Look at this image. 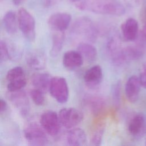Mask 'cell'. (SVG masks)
<instances>
[{
    "label": "cell",
    "instance_id": "1",
    "mask_svg": "<svg viewBox=\"0 0 146 146\" xmlns=\"http://www.w3.org/2000/svg\"><path fill=\"white\" fill-rule=\"evenodd\" d=\"M76 7L81 10L104 15L120 16L125 12L124 6L118 0H83Z\"/></svg>",
    "mask_w": 146,
    "mask_h": 146
},
{
    "label": "cell",
    "instance_id": "2",
    "mask_svg": "<svg viewBox=\"0 0 146 146\" xmlns=\"http://www.w3.org/2000/svg\"><path fill=\"white\" fill-rule=\"evenodd\" d=\"M71 31L72 34L91 42L95 41L98 34V30L94 23L86 17L78 18L74 22Z\"/></svg>",
    "mask_w": 146,
    "mask_h": 146
},
{
    "label": "cell",
    "instance_id": "3",
    "mask_svg": "<svg viewBox=\"0 0 146 146\" xmlns=\"http://www.w3.org/2000/svg\"><path fill=\"white\" fill-rule=\"evenodd\" d=\"M18 22L20 30L30 41L35 38V21L33 15L25 8L21 7L18 13Z\"/></svg>",
    "mask_w": 146,
    "mask_h": 146
},
{
    "label": "cell",
    "instance_id": "4",
    "mask_svg": "<svg viewBox=\"0 0 146 146\" xmlns=\"http://www.w3.org/2000/svg\"><path fill=\"white\" fill-rule=\"evenodd\" d=\"M48 90L52 97L58 103H64L67 101L69 91L67 81L63 77L52 78Z\"/></svg>",
    "mask_w": 146,
    "mask_h": 146
},
{
    "label": "cell",
    "instance_id": "5",
    "mask_svg": "<svg viewBox=\"0 0 146 146\" xmlns=\"http://www.w3.org/2000/svg\"><path fill=\"white\" fill-rule=\"evenodd\" d=\"M44 129L35 123H31L24 129V136L31 145H44L48 143V138Z\"/></svg>",
    "mask_w": 146,
    "mask_h": 146
},
{
    "label": "cell",
    "instance_id": "6",
    "mask_svg": "<svg viewBox=\"0 0 146 146\" xmlns=\"http://www.w3.org/2000/svg\"><path fill=\"white\" fill-rule=\"evenodd\" d=\"M59 117L61 124L66 128L76 127L83 119V113L73 107L62 108L59 112Z\"/></svg>",
    "mask_w": 146,
    "mask_h": 146
},
{
    "label": "cell",
    "instance_id": "7",
    "mask_svg": "<svg viewBox=\"0 0 146 146\" xmlns=\"http://www.w3.org/2000/svg\"><path fill=\"white\" fill-rule=\"evenodd\" d=\"M40 123L46 132L51 135H56L60 129V121L58 115L53 111L43 112L40 118Z\"/></svg>",
    "mask_w": 146,
    "mask_h": 146
},
{
    "label": "cell",
    "instance_id": "8",
    "mask_svg": "<svg viewBox=\"0 0 146 146\" xmlns=\"http://www.w3.org/2000/svg\"><path fill=\"white\" fill-rule=\"evenodd\" d=\"M128 131L135 139L142 137L146 133V115L142 113L136 114L128 124Z\"/></svg>",
    "mask_w": 146,
    "mask_h": 146
},
{
    "label": "cell",
    "instance_id": "9",
    "mask_svg": "<svg viewBox=\"0 0 146 146\" xmlns=\"http://www.w3.org/2000/svg\"><path fill=\"white\" fill-rule=\"evenodd\" d=\"M71 15L67 13H56L52 14L48 19L49 27L54 31L64 32L69 26Z\"/></svg>",
    "mask_w": 146,
    "mask_h": 146
},
{
    "label": "cell",
    "instance_id": "10",
    "mask_svg": "<svg viewBox=\"0 0 146 146\" xmlns=\"http://www.w3.org/2000/svg\"><path fill=\"white\" fill-rule=\"evenodd\" d=\"M9 92L8 95L9 99L19 110L22 116H26L30 110V104L26 92L22 90Z\"/></svg>",
    "mask_w": 146,
    "mask_h": 146
},
{
    "label": "cell",
    "instance_id": "11",
    "mask_svg": "<svg viewBox=\"0 0 146 146\" xmlns=\"http://www.w3.org/2000/svg\"><path fill=\"white\" fill-rule=\"evenodd\" d=\"M141 86L137 76L132 75L128 78L125 85V94L129 102L133 103L138 100Z\"/></svg>",
    "mask_w": 146,
    "mask_h": 146
},
{
    "label": "cell",
    "instance_id": "12",
    "mask_svg": "<svg viewBox=\"0 0 146 146\" xmlns=\"http://www.w3.org/2000/svg\"><path fill=\"white\" fill-rule=\"evenodd\" d=\"M121 32L124 40H135L139 35V25L137 21L132 18L127 19L121 25Z\"/></svg>",
    "mask_w": 146,
    "mask_h": 146
},
{
    "label": "cell",
    "instance_id": "13",
    "mask_svg": "<svg viewBox=\"0 0 146 146\" xmlns=\"http://www.w3.org/2000/svg\"><path fill=\"white\" fill-rule=\"evenodd\" d=\"M83 63V58L78 51H68L63 56V64L69 70H74L79 68Z\"/></svg>",
    "mask_w": 146,
    "mask_h": 146
},
{
    "label": "cell",
    "instance_id": "14",
    "mask_svg": "<svg viewBox=\"0 0 146 146\" xmlns=\"http://www.w3.org/2000/svg\"><path fill=\"white\" fill-rule=\"evenodd\" d=\"M103 79V70L99 65H95L90 67L84 73L83 79L87 86L96 87L99 85Z\"/></svg>",
    "mask_w": 146,
    "mask_h": 146
},
{
    "label": "cell",
    "instance_id": "15",
    "mask_svg": "<svg viewBox=\"0 0 146 146\" xmlns=\"http://www.w3.org/2000/svg\"><path fill=\"white\" fill-rule=\"evenodd\" d=\"M26 62L31 68L41 70L44 68L46 64V58L42 51H32L26 55Z\"/></svg>",
    "mask_w": 146,
    "mask_h": 146
},
{
    "label": "cell",
    "instance_id": "16",
    "mask_svg": "<svg viewBox=\"0 0 146 146\" xmlns=\"http://www.w3.org/2000/svg\"><path fill=\"white\" fill-rule=\"evenodd\" d=\"M66 142L72 146H82L86 145L87 135L85 131L79 128H74L68 131L66 135Z\"/></svg>",
    "mask_w": 146,
    "mask_h": 146
},
{
    "label": "cell",
    "instance_id": "17",
    "mask_svg": "<svg viewBox=\"0 0 146 146\" xmlns=\"http://www.w3.org/2000/svg\"><path fill=\"white\" fill-rule=\"evenodd\" d=\"M51 79V76L48 74L38 73L33 75L31 83L36 88L45 92L49 88Z\"/></svg>",
    "mask_w": 146,
    "mask_h": 146
},
{
    "label": "cell",
    "instance_id": "18",
    "mask_svg": "<svg viewBox=\"0 0 146 146\" xmlns=\"http://www.w3.org/2000/svg\"><path fill=\"white\" fill-rule=\"evenodd\" d=\"M77 50L82 55L83 58L89 62L95 61L97 58L98 52L96 48L88 43L82 42L79 43Z\"/></svg>",
    "mask_w": 146,
    "mask_h": 146
},
{
    "label": "cell",
    "instance_id": "19",
    "mask_svg": "<svg viewBox=\"0 0 146 146\" xmlns=\"http://www.w3.org/2000/svg\"><path fill=\"white\" fill-rule=\"evenodd\" d=\"M2 25L5 31L10 35L16 33L17 30L16 15L12 10L8 11L3 16Z\"/></svg>",
    "mask_w": 146,
    "mask_h": 146
},
{
    "label": "cell",
    "instance_id": "20",
    "mask_svg": "<svg viewBox=\"0 0 146 146\" xmlns=\"http://www.w3.org/2000/svg\"><path fill=\"white\" fill-rule=\"evenodd\" d=\"M64 32L55 31L52 37V46L50 54L52 57L57 56L60 52L64 43Z\"/></svg>",
    "mask_w": 146,
    "mask_h": 146
},
{
    "label": "cell",
    "instance_id": "21",
    "mask_svg": "<svg viewBox=\"0 0 146 146\" xmlns=\"http://www.w3.org/2000/svg\"><path fill=\"white\" fill-rule=\"evenodd\" d=\"M88 106L93 113L96 115L101 112L106 106V103L100 98H94L89 100Z\"/></svg>",
    "mask_w": 146,
    "mask_h": 146
},
{
    "label": "cell",
    "instance_id": "22",
    "mask_svg": "<svg viewBox=\"0 0 146 146\" xmlns=\"http://www.w3.org/2000/svg\"><path fill=\"white\" fill-rule=\"evenodd\" d=\"M105 131L104 124H100L94 132L91 140L90 144L93 146H98L101 144Z\"/></svg>",
    "mask_w": 146,
    "mask_h": 146
},
{
    "label": "cell",
    "instance_id": "23",
    "mask_svg": "<svg viewBox=\"0 0 146 146\" xmlns=\"http://www.w3.org/2000/svg\"><path fill=\"white\" fill-rule=\"evenodd\" d=\"M26 83L27 81L25 76L9 82L7 86V90L9 92H14L21 90L26 86Z\"/></svg>",
    "mask_w": 146,
    "mask_h": 146
},
{
    "label": "cell",
    "instance_id": "24",
    "mask_svg": "<svg viewBox=\"0 0 146 146\" xmlns=\"http://www.w3.org/2000/svg\"><path fill=\"white\" fill-rule=\"evenodd\" d=\"M24 76H25V75L23 68L21 66H16L8 71L6 78L9 82Z\"/></svg>",
    "mask_w": 146,
    "mask_h": 146
},
{
    "label": "cell",
    "instance_id": "25",
    "mask_svg": "<svg viewBox=\"0 0 146 146\" xmlns=\"http://www.w3.org/2000/svg\"><path fill=\"white\" fill-rule=\"evenodd\" d=\"M44 92L38 88L31 90L30 95L33 102L37 106H42L45 102Z\"/></svg>",
    "mask_w": 146,
    "mask_h": 146
},
{
    "label": "cell",
    "instance_id": "26",
    "mask_svg": "<svg viewBox=\"0 0 146 146\" xmlns=\"http://www.w3.org/2000/svg\"><path fill=\"white\" fill-rule=\"evenodd\" d=\"M111 95L113 104L118 107L120 104L121 95V83L120 81H117L113 84L111 88Z\"/></svg>",
    "mask_w": 146,
    "mask_h": 146
},
{
    "label": "cell",
    "instance_id": "27",
    "mask_svg": "<svg viewBox=\"0 0 146 146\" xmlns=\"http://www.w3.org/2000/svg\"><path fill=\"white\" fill-rule=\"evenodd\" d=\"M10 59L7 44L5 40H1L0 43V62L3 63Z\"/></svg>",
    "mask_w": 146,
    "mask_h": 146
},
{
    "label": "cell",
    "instance_id": "28",
    "mask_svg": "<svg viewBox=\"0 0 146 146\" xmlns=\"http://www.w3.org/2000/svg\"><path fill=\"white\" fill-rule=\"evenodd\" d=\"M141 87L146 88V62L142 64L139 76Z\"/></svg>",
    "mask_w": 146,
    "mask_h": 146
},
{
    "label": "cell",
    "instance_id": "29",
    "mask_svg": "<svg viewBox=\"0 0 146 146\" xmlns=\"http://www.w3.org/2000/svg\"><path fill=\"white\" fill-rule=\"evenodd\" d=\"M137 38H139L141 42H142L144 43H146V25H144L141 30L140 32L139 33Z\"/></svg>",
    "mask_w": 146,
    "mask_h": 146
},
{
    "label": "cell",
    "instance_id": "30",
    "mask_svg": "<svg viewBox=\"0 0 146 146\" xmlns=\"http://www.w3.org/2000/svg\"><path fill=\"white\" fill-rule=\"evenodd\" d=\"M0 100H1L0 101V104H1L0 111H1V113H2L3 112H5L7 110V103L2 98H1Z\"/></svg>",
    "mask_w": 146,
    "mask_h": 146
},
{
    "label": "cell",
    "instance_id": "31",
    "mask_svg": "<svg viewBox=\"0 0 146 146\" xmlns=\"http://www.w3.org/2000/svg\"><path fill=\"white\" fill-rule=\"evenodd\" d=\"M25 0H13V2L15 5L19 6L22 4Z\"/></svg>",
    "mask_w": 146,
    "mask_h": 146
},
{
    "label": "cell",
    "instance_id": "32",
    "mask_svg": "<svg viewBox=\"0 0 146 146\" xmlns=\"http://www.w3.org/2000/svg\"><path fill=\"white\" fill-rule=\"evenodd\" d=\"M144 23L145 25H146V13L144 17Z\"/></svg>",
    "mask_w": 146,
    "mask_h": 146
},
{
    "label": "cell",
    "instance_id": "33",
    "mask_svg": "<svg viewBox=\"0 0 146 146\" xmlns=\"http://www.w3.org/2000/svg\"><path fill=\"white\" fill-rule=\"evenodd\" d=\"M72 2H78V1H79V0H71Z\"/></svg>",
    "mask_w": 146,
    "mask_h": 146
},
{
    "label": "cell",
    "instance_id": "34",
    "mask_svg": "<svg viewBox=\"0 0 146 146\" xmlns=\"http://www.w3.org/2000/svg\"><path fill=\"white\" fill-rule=\"evenodd\" d=\"M145 145H146V140H145Z\"/></svg>",
    "mask_w": 146,
    "mask_h": 146
}]
</instances>
